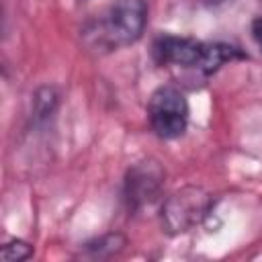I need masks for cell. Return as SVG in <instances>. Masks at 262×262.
Listing matches in <instances>:
<instances>
[{
    "instance_id": "cell-7",
    "label": "cell",
    "mask_w": 262,
    "mask_h": 262,
    "mask_svg": "<svg viewBox=\"0 0 262 262\" xmlns=\"http://www.w3.org/2000/svg\"><path fill=\"white\" fill-rule=\"evenodd\" d=\"M254 33H256V39H258V41H260V45H262V20H258V23H256Z\"/></svg>"
},
{
    "instance_id": "cell-5",
    "label": "cell",
    "mask_w": 262,
    "mask_h": 262,
    "mask_svg": "<svg viewBox=\"0 0 262 262\" xmlns=\"http://www.w3.org/2000/svg\"><path fill=\"white\" fill-rule=\"evenodd\" d=\"M164 170L156 160L137 162L125 178V201L129 209H143L151 205L164 188Z\"/></svg>"
},
{
    "instance_id": "cell-3",
    "label": "cell",
    "mask_w": 262,
    "mask_h": 262,
    "mask_svg": "<svg viewBox=\"0 0 262 262\" xmlns=\"http://www.w3.org/2000/svg\"><path fill=\"white\" fill-rule=\"evenodd\" d=\"M213 196L203 186H182L162 205V225L168 233L178 235L196 227L211 211Z\"/></svg>"
},
{
    "instance_id": "cell-1",
    "label": "cell",
    "mask_w": 262,
    "mask_h": 262,
    "mask_svg": "<svg viewBox=\"0 0 262 262\" xmlns=\"http://www.w3.org/2000/svg\"><path fill=\"white\" fill-rule=\"evenodd\" d=\"M145 23V0H117L96 23H92L84 31V37L92 49L113 51L135 43L143 35Z\"/></svg>"
},
{
    "instance_id": "cell-4",
    "label": "cell",
    "mask_w": 262,
    "mask_h": 262,
    "mask_svg": "<svg viewBox=\"0 0 262 262\" xmlns=\"http://www.w3.org/2000/svg\"><path fill=\"white\" fill-rule=\"evenodd\" d=\"M147 119L158 137H180L188 125V102L184 94L174 86H160L149 96Z\"/></svg>"
},
{
    "instance_id": "cell-6",
    "label": "cell",
    "mask_w": 262,
    "mask_h": 262,
    "mask_svg": "<svg viewBox=\"0 0 262 262\" xmlns=\"http://www.w3.org/2000/svg\"><path fill=\"white\" fill-rule=\"evenodd\" d=\"M31 254H33L31 246L23 239H12V242L4 244L0 250V258L4 262H20V260H27Z\"/></svg>"
},
{
    "instance_id": "cell-2",
    "label": "cell",
    "mask_w": 262,
    "mask_h": 262,
    "mask_svg": "<svg viewBox=\"0 0 262 262\" xmlns=\"http://www.w3.org/2000/svg\"><path fill=\"white\" fill-rule=\"evenodd\" d=\"M154 53L160 63L164 66H178L199 70L201 74L209 76L217 72L225 61L239 57L235 47L223 43H203L188 37H174L164 35L154 43Z\"/></svg>"
}]
</instances>
